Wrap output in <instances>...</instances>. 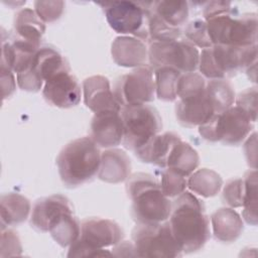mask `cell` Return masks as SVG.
<instances>
[{
	"label": "cell",
	"instance_id": "23",
	"mask_svg": "<svg viewBox=\"0 0 258 258\" xmlns=\"http://www.w3.org/2000/svg\"><path fill=\"white\" fill-rule=\"evenodd\" d=\"M1 228L23 223L30 213V202L17 192H9L1 197Z\"/></svg>",
	"mask_w": 258,
	"mask_h": 258
},
{
	"label": "cell",
	"instance_id": "20",
	"mask_svg": "<svg viewBox=\"0 0 258 258\" xmlns=\"http://www.w3.org/2000/svg\"><path fill=\"white\" fill-rule=\"evenodd\" d=\"M131 173V161L121 149L111 148L101 153L98 177L106 182L118 183L127 180Z\"/></svg>",
	"mask_w": 258,
	"mask_h": 258
},
{
	"label": "cell",
	"instance_id": "17",
	"mask_svg": "<svg viewBox=\"0 0 258 258\" xmlns=\"http://www.w3.org/2000/svg\"><path fill=\"white\" fill-rule=\"evenodd\" d=\"M215 114L214 107L206 92L196 97L179 99L175 105L176 119L184 127L201 126Z\"/></svg>",
	"mask_w": 258,
	"mask_h": 258
},
{
	"label": "cell",
	"instance_id": "8",
	"mask_svg": "<svg viewBox=\"0 0 258 258\" xmlns=\"http://www.w3.org/2000/svg\"><path fill=\"white\" fill-rule=\"evenodd\" d=\"M132 240L137 257L172 258L182 255L168 221L157 224H137L132 230Z\"/></svg>",
	"mask_w": 258,
	"mask_h": 258
},
{
	"label": "cell",
	"instance_id": "14",
	"mask_svg": "<svg viewBox=\"0 0 258 258\" xmlns=\"http://www.w3.org/2000/svg\"><path fill=\"white\" fill-rule=\"evenodd\" d=\"M123 121L120 112L95 113L90 125V137L100 147L112 148L123 141Z\"/></svg>",
	"mask_w": 258,
	"mask_h": 258
},
{
	"label": "cell",
	"instance_id": "27",
	"mask_svg": "<svg viewBox=\"0 0 258 258\" xmlns=\"http://www.w3.org/2000/svg\"><path fill=\"white\" fill-rule=\"evenodd\" d=\"M222 185L223 179L220 174L209 168L198 169L187 178L188 188L204 198L216 196L221 190Z\"/></svg>",
	"mask_w": 258,
	"mask_h": 258
},
{
	"label": "cell",
	"instance_id": "40",
	"mask_svg": "<svg viewBox=\"0 0 258 258\" xmlns=\"http://www.w3.org/2000/svg\"><path fill=\"white\" fill-rule=\"evenodd\" d=\"M112 255L114 256H136L135 248L133 243L128 241L119 242L113 248Z\"/></svg>",
	"mask_w": 258,
	"mask_h": 258
},
{
	"label": "cell",
	"instance_id": "30",
	"mask_svg": "<svg viewBox=\"0 0 258 258\" xmlns=\"http://www.w3.org/2000/svg\"><path fill=\"white\" fill-rule=\"evenodd\" d=\"M181 73L169 67H160L154 70L155 93L159 100L172 102L176 97L177 82Z\"/></svg>",
	"mask_w": 258,
	"mask_h": 258
},
{
	"label": "cell",
	"instance_id": "6",
	"mask_svg": "<svg viewBox=\"0 0 258 258\" xmlns=\"http://www.w3.org/2000/svg\"><path fill=\"white\" fill-rule=\"evenodd\" d=\"M124 237L121 227L114 221L88 218L81 223L80 237L70 246L68 257L112 256L105 248L115 246Z\"/></svg>",
	"mask_w": 258,
	"mask_h": 258
},
{
	"label": "cell",
	"instance_id": "5",
	"mask_svg": "<svg viewBox=\"0 0 258 258\" xmlns=\"http://www.w3.org/2000/svg\"><path fill=\"white\" fill-rule=\"evenodd\" d=\"M256 60L257 44L248 46L213 44L202 50L198 67L206 78L225 79L235 76Z\"/></svg>",
	"mask_w": 258,
	"mask_h": 258
},
{
	"label": "cell",
	"instance_id": "11",
	"mask_svg": "<svg viewBox=\"0 0 258 258\" xmlns=\"http://www.w3.org/2000/svg\"><path fill=\"white\" fill-rule=\"evenodd\" d=\"M116 101L121 108L143 105L154 100L155 83L150 66L136 68L116 79L113 87Z\"/></svg>",
	"mask_w": 258,
	"mask_h": 258
},
{
	"label": "cell",
	"instance_id": "16",
	"mask_svg": "<svg viewBox=\"0 0 258 258\" xmlns=\"http://www.w3.org/2000/svg\"><path fill=\"white\" fill-rule=\"evenodd\" d=\"M74 212L69 199L53 195L37 200L30 215V225L39 232H48L49 225L60 215Z\"/></svg>",
	"mask_w": 258,
	"mask_h": 258
},
{
	"label": "cell",
	"instance_id": "21",
	"mask_svg": "<svg viewBox=\"0 0 258 258\" xmlns=\"http://www.w3.org/2000/svg\"><path fill=\"white\" fill-rule=\"evenodd\" d=\"M214 236L224 243L236 241L243 232V221L240 215L231 208H221L211 217Z\"/></svg>",
	"mask_w": 258,
	"mask_h": 258
},
{
	"label": "cell",
	"instance_id": "1",
	"mask_svg": "<svg viewBox=\"0 0 258 258\" xmlns=\"http://www.w3.org/2000/svg\"><path fill=\"white\" fill-rule=\"evenodd\" d=\"M213 44L248 46L257 42V14H239L228 1L207 2L203 11Z\"/></svg>",
	"mask_w": 258,
	"mask_h": 258
},
{
	"label": "cell",
	"instance_id": "7",
	"mask_svg": "<svg viewBox=\"0 0 258 258\" xmlns=\"http://www.w3.org/2000/svg\"><path fill=\"white\" fill-rule=\"evenodd\" d=\"M253 129L250 117L238 106L215 114L205 124L199 126L201 136L211 142H223L228 145L241 144Z\"/></svg>",
	"mask_w": 258,
	"mask_h": 258
},
{
	"label": "cell",
	"instance_id": "29",
	"mask_svg": "<svg viewBox=\"0 0 258 258\" xmlns=\"http://www.w3.org/2000/svg\"><path fill=\"white\" fill-rule=\"evenodd\" d=\"M206 95L212 103L215 113L219 114L233 106L235 91L226 79H214L206 84Z\"/></svg>",
	"mask_w": 258,
	"mask_h": 258
},
{
	"label": "cell",
	"instance_id": "39",
	"mask_svg": "<svg viewBox=\"0 0 258 258\" xmlns=\"http://www.w3.org/2000/svg\"><path fill=\"white\" fill-rule=\"evenodd\" d=\"M1 87H2V97L3 100L10 97L16 89L15 78L13 71L1 66Z\"/></svg>",
	"mask_w": 258,
	"mask_h": 258
},
{
	"label": "cell",
	"instance_id": "35",
	"mask_svg": "<svg viewBox=\"0 0 258 258\" xmlns=\"http://www.w3.org/2000/svg\"><path fill=\"white\" fill-rule=\"evenodd\" d=\"M244 180L243 178H233L224 185L222 199L225 204L231 208H239L243 206L244 200Z\"/></svg>",
	"mask_w": 258,
	"mask_h": 258
},
{
	"label": "cell",
	"instance_id": "12",
	"mask_svg": "<svg viewBox=\"0 0 258 258\" xmlns=\"http://www.w3.org/2000/svg\"><path fill=\"white\" fill-rule=\"evenodd\" d=\"M98 4L103 6L113 30L121 34H133L146 42V13L140 2L113 1Z\"/></svg>",
	"mask_w": 258,
	"mask_h": 258
},
{
	"label": "cell",
	"instance_id": "25",
	"mask_svg": "<svg viewBox=\"0 0 258 258\" xmlns=\"http://www.w3.org/2000/svg\"><path fill=\"white\" fill-rule=\"evenodd\" d=\"M199 164L200 156L197 150L188 143L180 140L171 150L166 167L187 177L197 169Z\"/></svg>",
	"mask_w": 258,
	"mask_h": 258
},
{
	"label": "cell",
	"instance_id": "13",
	"mask_svg": "<svg viewBox=\"0 0 258 258\" xmlns=\"http://www.w3.org/2000/svg\"><path fill=\"white\" fill-rule=\"evenodd\" d=\"M43 98L54 107L68 109L77 106L81 101V87L71 69L62 70L44 82Z\"/></svg>",
	"mask_w": 258,
	"mask_h": 258
},
{
	"label": "cell",
	"instance_id": "15",
	"mask_svg": "<svg viewBox=\"0 0 258 258\" xmlns=\"http://www.w3.org/2000/svg\"><path fill=\"white\" fill-rule=\"evenodd\" d=\"M83 93L85 105L94 113L103 111H121L115 99L109 80L104 76H92L84 80Z\"/></svg>",
	"mask_w": 258,
	"mask_h": 258
},
{
	"label": "cell",
	"instance_id": "9",
	"mask_svg": "<svg viewBox=\"0 0 258 258\" xmlns=\"http://www.w3.org/2000/svg\"><path fill=\"white\" fill-rule=\"evenodd\" d=\"M123 121V144L127 149L137 150L162 129V120L158 111L143 104L121 108Z\"/></svg>",
	"mask_w": 258,
	"mask_h": 258
},
{
	"label": "cell",
	"instance_id": "38",
	"mask_svg": "<svg viewBox=\"0 0 258 258\" xmlns=\"http://www.w3.org/2000/svg\"><path fill=\"white\" fill-rule=\"evenodd\" d=\"M236 106L241 108L254 123L257 119V89L249 88L241 92L236 100Z\"/></svg>",
	"mask_w": 258,
	"mask_h": 258
},
{
	"label": "cell",
	"instance_id": "28",
	"mask_svg": "<svg viewBox=\"0 0 258 258\" xmlns=\"http://www.w3.org/2000/svg\"><path fill=\"white\" fill-rule=\"evenodd\" d=\"M151 9L169 26L179 28L188 17V3L186 1H152Z\"/></svg>",
	"mask_w": 258,
	"mask_h": 258
},
{
	"label": "cell",
	"instance_id": "34",
	"mask_svg": "<svg viewBox=\"0 0 258 258\" xmlns=\"http://www.w3.org/2000/svg\"><path fill=\"white\" fill-rule=\"evenodd\" d=\"M185 39L192 43L195 46L201 48H207L213 45L210 38L208 26L204 19H195L190 21L183 31Z\"/></svg>",
	"mask_w": 258,
	"mask_h": 258
},
{
	"label": "cell",
	"instance_id": "31",
	"mask_svg": "<svg viewBox=\"0 0 258 258\" xmlns=\"http://www.w3.org/2000/svg\"><path fill=\"white\" fill-rule=\"evenodd\" d=\"M244 200L243 218L253 226L257 225V173L256 170H249L244 178Z\"/></svg>",
	"mask_w": 258,
	"mask_h": 258
},
{
	"label": "cell",
	"instance_id": "19",
	"mask_svg": "<svg viewBox=\"0 0 258 258\" xmlns=\"http://www.w3.org/2000/svg\"><path fill=\"white\" fill-rule=\"evenodd\" d=\"M180 140V137L173 132L156 134L134 153L142 162L165 168L171 150Z\"/></svg>",
	"mask_w": 258,
	"mask_h": 258
},
{
	"label": "cell",
	"instance_id": "2",
	"mask_svg": "<svg viewBox=\"0 0 258 258\" xmlns=\"http://www.w3.org/2000/svg\"><path fill=\"white\" fill-rule=\"evenodd\" d=\"M168 219L171 233L182 253L202 249L210 239V223L205 205L189 191L184 190L171 202Z\"/></svg>",
	"mask_w": 258,
	"mask_h": 258
},
{
	"label": "cell",
	"instance_id": "3",
	"mask_svg": "<svg viewBox=\"0 0 258 258\" xmlns=\"http://www.w3.org/2000/svg\"><path fill=\"white\" fill-rule=\"evenodd\" d=\"M126 191L132 202L131 215L137 224H157L167 221L171 201L161 190L155 176L137 172L130 175Z\"/></svg>",
	"mask_w": 258,
	"mask_h": 258
},
{
	"label": "cell",
	"instance_id": "24",
	"mask_svg": "<svg viewBox=\"0 0 258 258\" xmlns=\"http://www.w3.org/2000/svg\"><path fill=\"white\" fill-rule=\"evenodd\" d=\"M13 27L15 34L37 44H40L45 31L44 22L30 8H23L15 14Z\"/></svg>",
	"mask_w": 258,
	"mask_h": 258
},
{
	"label": "cell",
	"instance_id": "33",
	"mask_svg": "<svg viewBox=\"0 0 258 258\" xmlns=\"http://www.w3.org/2000/svg\"><path fill=\"white\" fill-rule=\"evenodd\" d=\"M159 183L162 192L167 198H174L185 190L187 187V178L166 167L161 172V179Z\"/></svg>",
	"mask_w": 258,
	"mask_h": 258
},
{
	"label": "cell",
	"instance_id": "32",
	"mask_svg": "<svg viewBox=\"0 0 258 258\" xmlns=\"http://www.w3.org/2000/svg\"><path fill=\"white\" fill-rule=\"evenodd\" d=\"M206 81L202 75L197 73L181 74L176 88V97L186 99L202 95L206 90Z\"/></svg>",
	"mask_w": 258,
	"mask_h": 258
},
{
	"label": "cell",
	"instance_id": "22",
	"mask_svg": "<svg viewBox=\"0 0 258 258\" xmlns=\"http://www.w3.org/2000/svg\"><path fill=\"white\" fill-rule=\"evenodd\" d=\"M45 82L59 71L70 69L66 58L52 46L43 45L35 52L31 64L28 67Z\"/></svg>",
	"mask_w": 258,
	"mask_h": 258
},
{
	"label": "cell",
	"instance_id": "36",
	"mask_svg": "<svg viewBox=\"0 0 258 258\" xmlns=\"http://www.w3.org/2000/svg\"><path fill=\"white\" fill-rule=\"evenodd\" d=\"M35 13L43 22H53L57 20L64 8L63 1H35Z\"/></svg>",
	"mask_w": 258,
	"mask_h": 258
},
{
	"label": "cell",
	"instance_id": "18",
	"mask_svg": "<svg viewBox=\"0 0 258 258\" xmlns=\"http://www.w3.org/2000/svg\"><path fill=\"white\" fill-rule=\"evenodd\" d=\"M113 60L120 67L139 68L145 66L148 58L146 43L133 36H118L112 43Z\"/></svg>",
	"mask_w": 258,
	"mask_h": 258
},
{
	"label": "cell",
	"instance_id": "26",
	"mask_svg": "<svg viewBox=\"0 0 258 258\" xmlns=\"http://www.w3.org/2000/svg\"><path fill=\"white\" fill-rule=\"evenodd\" d=\"M48 232L59 246L70 247L80 237L81 223L74 212L64 213L49 225Z\"/></svg>",
	"mask_w": 258,
	"mask_h": 258
},
{
	"label": "cell",
	"instance_id": "37",
	"mask_svg": "<svg viewBox=\"0 0 258 258\" xmlns=\"http://www.w3.org/2000/svg\"><path fill=\"white\" fill-rule=\"evenodd\" d=\"M22 247L16 232L10 229L1 228V257L18 256L21 254Z\"/></svg>",
	"mask_w": 258,
	"mask_h": 258
},
{
	"label": "cell",
	"instance_id": "10",
	"mask_svg": "<svg viewBox=\"0 0 258 258\" xmlns=\"http://www.w3.org/2000/svg\"><path fill=\"white\" fill-rule=\"evenodd\" d=\"M148 59L152 70L169 67L181 74L194 73L199 66L200 52L192 43L183 38L155 41L149 43Z\"/></svg>",
	"mask_w": 258,
	"mask_h": 258
},
{
	"label": "cell",
	"instance_id": "4",
	"mask_svg": "<svg viewBox=\"0 0 258 258\" xmlns=\"http://www.w3.org/2000/svg\"><path fill=\"white\" fill-rule=\"evenodd\" d=\"M101 151L91 137L69 142L58 153L56 165L61 181L68 187L79 186L98 174Z\"/></svg>",
	"mask_w": 258,
	"mask_h": 258
}]
</instances>
